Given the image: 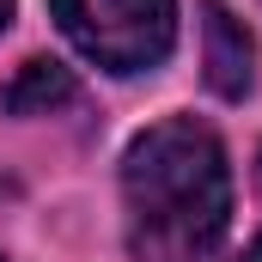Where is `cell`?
Segmentation results:
<instances>
[{"label":"cell","instance_id":"obj_1","mask_svg":"<svg viewBox=\"0 0 262 262\" xmlns=\"http://www.w3.org/2000/svg\"><path fill=\"white\" fill-rule=\"evenodd\" d=\"M134 262H213L232 232V165L195 116H165L122 159Z\"/></svg>","mask_w":262,"mask_h":262},{"label":"cell","instance_id":"obj_2","mask_svg":"<svg viewBox=\"0 0 262 262\" xmlns=\"http://www.w3.org/2000/svg\"><path fill=\"white\" fill-rule=\"evenodd\" d=\"M49 12L104 73H146L177 43V0H49Z\"/></svg>","mask_w":262,"mask_h":262},{"label":"cell","instance_id":"obj_3","mask_svg":"<svg viewBox=\"0 0 262 262\" xmlns=\"http://www.w3.org/2000/svg\"><path fill=\"white\" fill-rule=\"evenodd\" d=\"M201 43H207V85L220 98H244L256 79V43L226 0H201Z\"/></svg>","mask_w":262,"mask_h":262},{"label":"cell","instance_id":"obj_4","mask_svg":"<svg viewBox=\"0 0 262 262\" xmlns=\"http://www.w3.org/2000/svg\"><path fill=\"white\" fill-rule=\"evenodd\" d=\"M0 98H6V110H12V116H49V110H61V104L79 98V85H73V73H67L61 61L37 55V61L18 67V79H12Z\"/></svg>","mask_w":262,"mask_h":262},{"label":"cell","instance_id":"obj_5","mask_svg":"<svg viewBox=\"0 0 262 262\" xmlns=\"http://www.w3.org/2000/svg\"><path fill=\"white\" fill-rule=\"evenodd\" d=\"M244 262H262V238H256V244H250V250H244Z\"/></svg>","mask_w":262,"mask_h":262},{"label":"cell","instance_id":"obj_6","mask_svg":"<svg viewBox=\"0 0 262 262\" xmlns=\"http://www.w3.org/2000/svg\"><path fill=\"white\" fill-rule=\"evenodd\" d=\"M6 18H12V0H0V25H6Z\"/></svg>","mask_w":262,"mask_h":262}]
</instances>
